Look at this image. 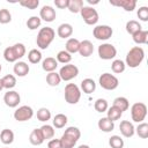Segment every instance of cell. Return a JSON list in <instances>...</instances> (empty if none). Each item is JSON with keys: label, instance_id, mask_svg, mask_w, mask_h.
<instances>
[{"label": "cell", "instance_id": "cell-30", "mask_svg": "<svg viewBox=\"0 0 148 148\" xmlns=\"http://www.w3.org/2000/svg\"><path fill=\"white\" fill-rule=\"evenodd\" d=\"M67 121H68L67 120V116L64 114V113L56 114L54 118H53V120H52L53 127H56V128H62V127H65V125L67 124Z\"/></svg>", "mask_w": 148, "mask_h": 148}, {"label": "cell", "instance_id": "cell-18", "mask_svg": "<svg viewBox=\"0 0 148 148\" xmlns=\"http://www.w3.org/2000/svg\"><path fill=\"white\" fill-rule=\"evenodd\" d=\"M57 34L60 38H68L73 35V27L69 23H61L58 29H57Z\"/></svg>", "mask_w": 148, "mask_h": 148}, {"label": "cell", "instance_id": "cell-44", "mask_svg": "<svg viewBox=\"0 0 148 148\" xmlns=\"http://www.w3.org/2000/svg\"><path fill=\"white\" fill-rule=\"evenodd\" d=\"M12 21V14L8 9L2 8L0 9V23L1 24H7Z\"/></svg>", "mask_w": 148, "mask_h": 148}, {"label": "cell", "instance_id": "cell-38", "mask_svg": "<svg viewBox=\"0 0 148 148\" xmlns=\"http://www.w3.org/2000/svg\"><path fill=\"white\" fill-rule=\"evenodd\" d=\"M37 119L39 121H47L51 119V111L47 108H40L37 111Z\"/></svg>", "mask_w": 148, "mask_h": 148}, {"label": "cell", "instance_id": "cell-43", "mask_svg": "<svg viewBox=\"0 0 148 148\" xmlns=\"http://www.w3.org/2000/svg\"><path fill=\"white\" fill-rule=\"evenodd\" d=\"M3 58L8 62H16L17 61V58H16V56H15L12 46H8V47L5 49V51H3Z\"/></svg>", "mask_w": 148, "mask_h": 148}, {"label": "cell", "instance_id": "cell-47", "mask_svg": "<svg viewBox=\"0 0 148 148\" xmlns=\"http://www.w3.org/2000/svg\"><path fill=\"white\" fill-rule=\"evenodd\" d=\"M47 148H62L60 139H51L47 143Z\"/></svg>", "mask_w": 148, "mask_h": 148}, {"label": "cell", "instance_id": "cell-20", "mask_svg": "<svg viewBox=\"0 0 148 148\" xmlns=\"http://www.w3.org/2000/svg\"><path fill=\"white\" fill-rule=\"evenodd\" d=\"M97 126H98V128H99L102 132L109 133V132L113 131V128H114V123H113V121H111L109 118L103 117V118H101V119L98 120Z\"/></svg>", "mask_w": 148, "mask_h": 148}, {"label": "cell", "instance_id": "cell-50", "mask_svg": "<svg viewBox=\"0 0 148 148\" xmlns=\"http://www.w3.org/2000/svg\"><path fill=\"white\" fill-rule=\"evenodd\" d=\"M77 148H90L88 145H81V146H79Z\"/></svg>", "mask_w": 148, "mask_h": 148}, {"label": "cell", "instance_id": "cell-49", "mask_svg": "<svg viewBox=\"0 0 148 148\" xmlns=\"http://www.w3.org/2000/svg\"><path fill=\"white\" fill-rule=\"evenodd\" d=\"M99 1L98 0H96V1H92V0H88V3L89 5H96V3H98Z\"/></svg>", "mask_w": 148, "mask_h": 148}, {"label": "cell", "instance_id": "cell-37", "mask_svg": "<svg viewBox=\"0 0 148 148\" xmlns=\"http://www.w3.org/2000/svg\"><path fill=\"white\" fill-rule=\"evenodd\" d=\"M94 108L97 112L102 113V112H106L108 108H109V104H108V101L104 99V98H97L94 103Z\"/></svg>", "mask_w": 148, "mask_h": 148}, {"label": "cell", "instance_id": "cell-16", "mask_svg": "<svg viewBox=\"0 0 148 148\" xmlns=\"http://www.w3.org/2000/svg\"><path fill=\"white\" fill-rule=\"evenodd\" d=\"M92 52H94V45L90 40L84 39V40L80 42V47H79L80 56H82L84 58H88L92 54Z\"/></svg>", "mask_w": 148, "mask_h": 148}, {"label": "cell", "instance_id": "cell-11", "mask_svg": "<svg viewBox=\"0 0 148 148\" xmlns=\"http://www.w3.org/2000/svg\"><path fill=\"white\" fill-rule=\"evenodd\" d=\"M34 117V110L31 106L22 105L14 111V118L17 121H27Z\"/></svg>", "mask_w": 148, "mask_h": 148}, {"label": "cell", "instance_id": "cell-51", "mask_svg": "<svg viewBox=\"0 0 148 148\" xmlns=\"http://www.w3.org/2000/svg\"><path fill=\"white\" fill-rule=\"evenodd\" d=\"M3 89V87H2V82H1V79H0V91Z\"/></svg>", "mask_w": 148, "mask_h": 148}, {"label": "cell", "instance_id": "cell-22", "mask_svg": "<svg viewBox=\"0 0 148 148\" xmlns=\"http://www.w3.org/2000/svg\"><path fill=\"white\" fill-rule=\"evenodd\" d=\"M29 141L34 146H40L45 141L44 138H43V135H42V133H40V130L39 128L32 130V132L29 135Z\"/></svg>", "mask_w": 148, "mask_h": 148}, {"label": "cell", "instance_id": "cell-21", "mask_svg": "<svg viewBox=\"0 0 148 148\" xmlns=\"http://www.w3.org/2000/svg\"><path fill=\"white\" fill-rule=\"evenodd\" d=\"M81 90L84 94H91L96 90V82L92 79H84L81 81Z\"/></svg>", "mask_w": 148, "mask_h": 148}, {"label": "cell", "instance_id": "cell-35", "mask_svg": "<svg viewBox=\"0 0 148 148\" xmlns=\"http://www.w3.org/2000/svg\"><path fill=\"white\" fill-rule=\"evenodd\" d=\"M58 62H60V64H69L71 62V60H72V54L71 53H68L66 50H61V51H59L58 53H57V59H56Z\"/></svg>", "mask_w": 148, "mask_h": 148}, {"label": "cell", "instance_id": "cell-14", "mask_svg": "<svg viewBox=\"0 0 148 148\" xmlns=\"http://www.w3.org/2000/svg\"><path fill=\"white\" fill-rule=\"evenodd\" d=\"M110 5L121 7L126 12H133L136 7V0H110Z\"/></svg>", "mask_w": 148, "mask_h": 148}, {"label": "cell", "instance_id": "cell-48", "mask_svg": "<svg viewBox=\"0 0 148 148\" xmlns=\"http://www.w3.org/2000/svg\"><path fill=\"white\" fill-rule=\"evenodd\" d=\"M54 5L59 9H65L68 6V0H54Z\"/></svg>", "mask_w": 148, "mask_h": 148}, {"label": "cell", "instance_id": "cell-46", "mask_svg": "<svg viewBox=\"0 0 148 148\" xmlns=\"http://www.w3.org/2000/svg\"><path fill=\"white\" fill-rule=\"evenodd\" d=\"M136 14H138L139 20H141L143 22H147L148 21V7H146V6L140 7L138 9V13Z\"/></svg>", "mask_w": 148, "mask_h": 148}, {"label": "cell", "instance_id": "cell-52", "mask_svg": "<svg viewBox=\"0 0 148 148\" xmlns=\"http://www.w3.org/2000/svg\"><path fill=\"white\" fill-rule=\"evenodd\" d=\"M1 69H2V67H1V65H0V72H1Z\"/></svg>", "mask_w": 148, "mask_h": 148}, {"label": "cell", "instance_id": "cell-31", "mask_svg": "<svg viewBox=\"0 0 148 148\" xmlns=\"http://www.w3.org/2000/svg\"><path fill=\"white\" fill-rule=\"evenodd\" d=\"M83 0H68V6H67V9L71 12V13H80L81 8L83 7Z\"/></svg>", "mask_w": 148, "mask_h": 148}, {"label": "cell", "instance_id": "cell-25", "mask_svg": "<svg viewBox=\"0 0 148 148\" xmlns=\"http://www.w3.org/2000/svg\"><path fill=\"white\" fill-rule=\"evenodd\" d=\"M79 47H80V40L76 38H69L65 45V50L71 54L79 52Z\"/></svg>", "mask_w": 148, "mask_h": 148}, {"label": "cell", "instance_id": "cell-40", "mask_svg": "<svg viewBox=\"0 0 148 148\" xmlns=\"http://www.w3.org/2000/svg\"><path fill=\"white\" fill-rule=\"evenodd\" d=\"M135 133L141 139H147L148 138V124L147 123H140L138 125V127L135 128Z\"/></svg>", "mask_w": 148, "mask_h": 148}, {"label": "cell", "instance_id": "cell-10", "mask_svg": "<svg viewBox=\"0 0 148 148\" xmlns=\"http://www.w3.org/2000/svg\"><path fill=\"white\" fill-rule=\"evenodd\" d=\"M98 56L103 60H111L117 56V49L110 43L101 44L98 46Z\"/></svg>", "mask_w": 148, "mask_h": 148}, {"label": "cell", "instance_id": "cell-8", "mask_svg": "<svg viewBox=\"0 0 148 148\" xmlns=\"http://www.w3.org/2000/svg\"><path fill=\"white\" fill-rule=\"evenodd\" d=\"M59 75L61 81H71L79 75V68L73 64H66L60 68Z\"/></svg>", "mask_w": 148, "mask_h": 148}, {"label": "cell", "instance_id": "cell-17", "mask_svg": "<svg viewBox=\"0 0 148 148\" xmlns=\"http://www.w3.org/2000/svg\"><path fill=\"white\" fill-rule=\"evenodd\" d=\"M13 71H14V74L16 76H20V77H23L25 75H28L30 68H29V65L24 61H16L14 67H13Z\"/></svg>", "mask_w": 148, "mask_h": 148}, {"label": "cell", "instance_id": "cell-4", "mask_svg": "<svg viewBox=\"0 0 148 148\" xmlns=\"http://www.w3.org/2000/svg\"><path fill=\"white\" fill-rule=\"evenodd\" d=\"M81 98V90L75 83H67L65 87V101L68 104H76Z\"/></svg>", "mask_w": 148, "mask_h": 148}, {"label": "cell", "instance_id": "cell-39", "mask_svg": "<svg viewBox=\"0 0 148 148\" xmlns=\"http://www.w3.org/2000/svg\"><path fill=\"white\" fill-rule=\"evenodd\" d=\"M40 24H42V20L39 18V16H31L27 21V27L30 30H36L37 28L40 27Z\"/></svg>", "mask_w": 148, "mask_h": 148}, {"label": "cell", "instance_id": "cell-33", "mask_svg": "<svg viewBox=\"0 0 148 148\" xmlns=\"http://www.w3.org/2000/svg\"><path fill=\"white\" fill-rule=\"evenodd\" d=\"M39 130H40V133H42L44 140H49V139H52L54 136V127L51 126V125L45 124Z\"/></svg>", "mask_w": 148, "mask_h": 148}, {"label": "cell", "instance_id": "cell-36", "mask_svg": "<svg viewBox=\"0 0 148 148\" xmlns=\"http://www.w3.org/2000/svg\"><path fill=\"white\" fill-rule=\"evenodd\" d=\"M125 68H126V65H125V62H124L123 60H120V59H116V60H113L112 64H111V69H112V72L116 73V74L123 73V72L125 71Z\"/></svg>", "mask_w": 148, "mask_h": 148}, {"label": "cell", "instance_id": "cell-45", "mask_svg": "<svg viewBox=\"0 0 148 148\" xmlns=\"http://www.w3.org/2000/svg\"><path fill=\"white\" fill-rule=\"evenodd\" d=\"M20 5L28 9H36L39 6V1L38 0H25V1H20Z\"/></svg>", "mask_w": 148, "mask_h": 148}, {"label": "cell", "instance_id": "cell-29", "mask_svg": "<svg viewBox=\"0 0 148 148\" xmlns=\"http://www.w3.org/2000/svg\"><path fill=\"white\" fill-rule=\"evenodd\" d=\"M61 82V79H60V75L59 73L57 72H51V73H47L46 75V83L51 87H57L59 86Z\"/></svg>", "mask_w": 148, "mask_h": 148}, {"label": "cell", "instance_id": "cell-41", "mask_svg": "<svg viewBox=\"0 0 148 148\" xmlns=\"http://www.w3.org/2000/svg\"><path fill=\"white\" fill-rule=\"evenodd\" d=\"M12 49H13V51H14V53H15L17 60L21 59L22 57H24V54H25V46H24V44H22V43H16V44H14V45L12 46Z\"/></svg>", "mask_w": 148, "mask_h": 148}, {"label": "cell", "instance_id": "cell-6", "mask_svg": "<svg viewBox=\"0 0 148 148\" xmlns=\"http://www.w3.org/2000/svg\"><path fill=\"white\" fill-rule=\"evenodd\" d=\"M146 116H147V106L145 103L136 102L131 106V117L133 121L139 124L143 123Z\"/></svg>", "mask_w": 148, "mask_h": 148}, {"label": "cell", "instance_id": "cell-28", "mask_svg": "<svg viewBox=\"0 0 148 148\" xmlns=\"http://www.w3.org/2000/svg\"><path fill=\"white\" fill-rule=\"evenodd\" d=\"M123 116V112L118 109V108H116V106H111V108H108V110H106V118H109L111 121H116V120H118V119H120V117Z\"/></svg>", "mask_w": 148, "mask_h": 148}, {"label": "cell", "instance_id": "cell-7", "mask_svg": "<svg viewBox=\"0 0 148 148\" xmlns=\"http://www.w3.org/2000/svg\"><path fill=\"white\" fill-rule=\"evenodd\" d=\"M80 14H81L84 23L88 25H94L98 22V13L91 6H83L80 10Z\"/></svg>", "mask_w": 148, "mask_h": 148}, {"label": "cell", "instance_id": "cell-3", "mask_svg": "<svg viewBox=\"0 0 148 148\" xmlns=\"http://www.w3.org/2000/svg\"><path fill=\"white\" fill-rule=\"evenodd\" d=\"M143 59H145L143 49L141 46H134L127 52L125 65L131 67V68H135L143 61Z\"/></svg>", "mask_w": 148, "mask_h": 148}, {"label": "cell", "instance_id": "cell-9", "mask_svg": "<svg viewBox=\"0 0 148 148\" xmlns=\"http://www.w3.org/2000/svg\"><path fill=\"white\" fill-rule=\"evenodd\" d=\"M113 34V30L110 25L106 24H102V25H96L92 30V35L96 39L98 40H108L109 38H111Z\"/></svg>", "mask_w": 148, "mask_h": 148}, {"label": "cell", "instance_id": "cell-32", "mask_svg": "<svg viewBox=\"0 0 148 148\" xmlns=\"http://www.w3.org/2000/svg\"><path fill=\"white\" fill-rule=\"evenodd\" d=\"M126 31H127V34H130V35H134V34H136L138 31H140L141 30V24L138 22V21H135V20H131V21H128L127 23H126Z\"/></svg>", "mask_w": 148, "mask_h": 148}, {"label": "cell", "instance_id": "cell-5", "mask_svg": "<svg viewBox=\"0 0 148 148\" xmlns=\"http://www.w3.org/2000/svg\"><path fill=\"white\" fill-rule=\"evenodd\" d=\"M99 86L105 90H114L119 86V80L111 73H103L98 80Z\"/></svg>", "mask_w": 148, "mask_h": 148}, {"label": "cell", "instance_id": "cell-15", "mask_svg": "<svg viewBox=\"0 0 148 148\" xmlns=\"http://www.w3.org/2000/svg\"><path fill=\"white\" fill-rule=\"evenodd\" d=\"M119 131L125 138H132L135 134V127L130 120H123L119 125Z\"/></svg>", "mask_w": 148, "mask_h": 148}, {"label": "cell", "instance_id": "cell-2", "mask_svg": "<svg viewBox=\"0 0 148 148\" xmlns=\"http://www.w3.org/2000/svg\"><path fill=\"white\" fill-rule=\"evenodd\" d=\"M80 136H81V132L77 127L71 126V127L66 128L62 136L60 138L62 148H74V146L79 141Z\"/></svg>", "mask_w": 148, "mask_h": 148}, {"label": "cell", "instance_id": "cell-42", "mask_svg": "<svg viewBox=\"0 0 148 148\" xmlns=\"http://www.w3.org/2000/svg\"><path fill=\"white\" fill-rule=\"evenodd\" d=\"M109 145L111 148H123L124 147V140L119 135H112L109 139Z\"/></svg>", "mask_w": 148, "mask_h": 148}, {"label": "cell", "instance_id": "cell-12", "mask_svg": "<svg viewBox=\"0 0 148 148\" xmlns=\"http://www.w3.org/2000/svg\"><path fill=\"white\" fill-rule=\"evenodd\" d=\"M3 102L9 108H16L18 105V103L21 102V96L15 90H8L3 95Z\"/></svg>", "mask_w": 148, "mask_h": 148}, {"label": "cell", "instance_id": "cell-34", "mask_svg": "<svg viewBox=\"0 0 148 148\" xmlns=\"http://www.w3.org/2000/svg\"><path fill=\"white\" fill-rule=\"evenodd\" d=\"M28 60L31 64H38L42 60V52L37 49H32L28 53Z\"/></svg>", "mask_w": 148, "mask_h": 148}, {"label": "cell", "instance_id": "cell-13", "mask_svg": "<svg viewBox=\"0 0 148 148\" xmlns=\"http://www.w3.org/2000/svg\"><path fill=\"white\" fill-rule=\"evenodd\" d=\"M57 16V13H56V9L52 7V6H43L42 9L39 10V18L45 21V22H52L54 21Z\"/></svg>", "mask_w": 148, "mask_h": 148}, {"label": "cell", "instance_id": "cell-24", "mask_svg": "<svg viewBox=\"0 0 148 148\" xmlns=\"http://www.w3.org/2000/svg\"><path fill=\"white\" fill-rule=\"evenodd\" d=\"M0 141L3 145H10L14 141V132L9 128H5L0 132Z\"/></svg>", "mask_w": 148, "mask_h": 148}, {"label": "cell", "instance_id": "cell-23", "mask_svg": "<svg viewBox=\"0 0 148 148\" xmlns=\"http://www.w3.org/2000/svg\"><path fill=\"white\" fill-rule=\"evenodd\" d=\"M112 105L116 106V108H118L121 112H124V111H127V110H128V108H130V102H128V99H127L126 97L119 96V97H116V98L113 99V104H112Z\"/></svg>", "mask_w": 148, "mask_h": 148}, {"label": "cell", "instance_id": "cell-19", "mask_svg": "<svg viewBox=\"0 0 148 148\" xmlns=\"http://www.w3.org/2000/svg\"><path fill=\"white\" fill-rule=\"evenodd\" d=\"M57 67H58V61L56 60V58H52V57L45 58L42 62V68L47 73L54 72L57 69Z\"/></svg>", "mask_w": 148, "mask_h": 148}, {"label": "cell", "instance_id": "cell-27", "mask_svg": "<svg viewBox=\"0 0 148 148\" xmlns=\"http://www.w3.org/2000/svg\"><path fill=\"white\" fill-rule=\"evenodd\" d=\"M1 82H2V87L5 89L9 90V89H12L16 86V77L13 74H7L1 79Z\"/></svg>", "mask_w": 148, "mask_h": 148}, {"label": "cell", "instance_id": "cell-1", "mask_svg": "<svg viewBox=\"0 0 148 148\" xmlns=\"http://www.w3.org/2000/svg\"><path fill=\"white\" fill-rule=\"evenodd\" d=\"M56 36V31L50 28V27H44L38 31L37 38H36V44L40 50H46L50 44L53 42Z\"/></svg>", "mask_w": 148, "mask_h": 148}, {"label": "cell", "instance_id": "cell-26", "mask_svg": "<svg viewBox=\"0 0 148 148\" xmlns=\"http://www.w3.org/2000/svg\"><path fill=\"white\" fill-rule=\"evenodd\" d=\"M133 40L134 43L141 45V44H147L148 43V31L147 30H140L136 34L133 35Z\"/></svg>", "mask_w": 148, "mask_h": 148}]
</instances>
